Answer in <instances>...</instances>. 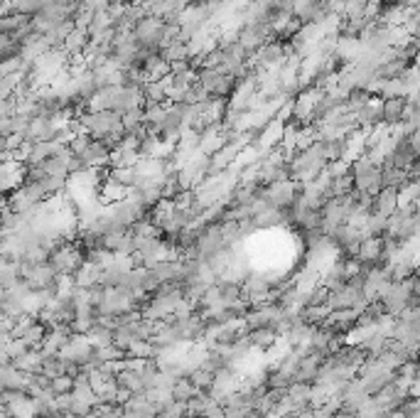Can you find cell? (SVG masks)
<instances>
[{
  "label": "cell",
  "mask_w": 420,
  "mask_h": 418,
  "mask_svg": "<svg viewBox=\"0 0 420 418\" xmlns=\"http://www.w3.org/2000/svg\"><path fill=\"white\" fill-rule=\"evenodd\" d=\"M327 168H329V160L322 150V143L315 141L310 148L297 150L290 158V180H295L300 185H307V182L317 180Z\"/></svg>",
  "instance_id": "obj_1"
},
{
  "label": "cell",
  "mask_w": 420,
  "mask_h": 418,
  "mask_svg": "<svg viewBox=\"0 0 420 418\" xmlns=\"http://www.w3.org/2000/svg\"><path fill=\"white\" fill-rule=\"evenodd\" d=\"M420 234V204H401L388 217L386 239L396 241L399 246H408Z\"/></svg>",
  "instance_id": "obj_2"
},
{
  "label": "cell",
  "mask_w": 420,
  "mask_h": 418,
  "mask_svg": "<svg viewBox=\"0 0 420 418\" xmlns=\"http://www.w3.org/2000/svg\"><path fill=\"white\" fill-rule=\"evenodd\" d=\"M351 175H354L356 192H367L376 197L383 190V165L374 160L369 153H361L359 158L351 160Z\"/></svg>",
  "instance_id": "obj_3"
},
{
  "label": "cell",
  "mask_w": 420,
  "mask_h": 418,
  "mask_svg": "<svg viewBox=\"0 0 420 418\" xmlns=\"http://www.w3.org/2000/svg\"><path fill=\"white\" fill-rule=\"evenodd\" d=\"M81 125H84V133H89L96 141H103L111 133H119L123 128V116H119L116 111H84L79 116Z\"/></svg>",
  "instance_id": "obj_4"
},
{
  "label": "cell",
  "mask_w": 420,
  "mask_h": 418,
  "mask_svg": "<svg viewBox=\"0 0 420 418\" xmlns=\"http://www.w3.org/2000/svg\"><path fill=\"white\" fill-rule=\"evenodd\" d=\"M49 263L57 268L60 276H74L87 263V251H84V246L79 241H62V244L54 246Z\"/></svg>",
  "instance_id": "obj_5"
},
{
  "label": "cell",
  "mask_w": 420,
  "mask_h": 418,
  "mask_svg": "<svg viewBox=\"0 0 420 418\" xmlns=\"http://www.w3.org/2000/svg\"><path fill=\"white\" fill-rule=\"evenodd\" d=\"M20 266V276L25 278L35 290H44L52 288V286H60L62 276L57 273V268L49 263V261H42V263H17Z\"/></svg>",
  "instance_id": "obj_6"
},
{
  "label": "cell",
  "mask_w": 420,
  "mask_h": 418,
  "mask_svg": "<svg viewBox=\"0 0 420 418\" xmlns=\"http://www.w3.org/2000/svg\"><path fill=\"white\" fill-rule=\"evenodd\" d=\"M300 182L295 180H283V182H275L261 190V197L268 202L270 207H278V209H290L295 204L297 195H300Z\"/></svg>",
  "instance_id": "obj_7"
},
{
  "label": "cell",
  "mask_w": 420,
  "mask_h": 418,
  "mask_svg": "<svg viewBox=\"0 0 420 418\" xmlns=\"http://www.w3.org/2000/svg\"><path fill=\"white\" fill-rule=\"evenodd\" d=\"M209 165H211V158L204 155V153L192 155V158L180 168V182H182L184 190H197V187L209 177Z\"/></svg>",
  "instance_id": "obj_8"
},
{
  "label": "cell",
  "mask_w": 420,
  "mask_h": 418,
  "mask_svg": "<svg viewBox=\"0 0 420 418\" xmlns=\"http://www.w3.org/2000/svg\"><path fill=\"white\" fill-rule=\"evenodd\" d=\"M135 40H138L143 47L148 49H157L160 52L162 44H165V20L160 17H152V15H146L143 20L138 22V28L133 30Z\"/></svg>",
  "instance_id": "obj_9"
},
{
  "label": "cell",
  "mask_w": 420,
  "mask_h": 418,
  "mask_svg": "<svg viewBox=\"0 0 420 418\" xmlns=\"http://www.w3.org/2000/svg\"><path fill=\"white\" fill-rule=\"evenodd\" d=\"M197 254H200V259L204 261H211L216 254H221L224 249H229V241L227 236H224V232H221L219 224H214V227H207V232L200 236V241H197Z\"/></svg>",
  "instance_id": "obj_10"
},
{
  "label": "cell",
  "mask_w": 420,
  "mask_h": 418,
  "mask_svg": "<svg viewBox=\"0 0 420 418\" xmlns=\"http://www.w3.org/2000/svg\"><path fill=\"white\" fill-rule=\"evenodd\" d=\"M60 133V125L57 121L49 119V116H35L27 125V133H25V141L27 143H42V141H54Z\"/></svg>",
  "instance_id": "obj_11"
},
{
  "label": "cell",
  "mask_w": 420,
  "mask_h": 418,
  "mask_svg": "<svg viewBox=\"0 0 420 418\" xmlns=\"http://www.w3.org/2000/svg\"><path fill=\"white\" fill-rule=\"evenodd\" d=\"M356 121H359L361 130H374L378 125H383V98L374 96V101H369L364 109L356 111Z\"/></svg>",
  "instance_id": "obj_12"
},
{
  "label": "cell",
  "mask_w": 420,
  "mask_h": 418,
  "mask_svg": "<svg viewBox=\"0 0 420 418\" xmlns=\"http://www.w3.org/2000/svg\"><path fill=\"white\" fill-rule=\"evenodd\" d=\"M125 416L130 418H157V406L148 399V391H140V394H133L130 401L123 406Z\"/></svg>",
  "instance_id": "obj_13"
},
{
  "label": "cell",
  "mask_w": 420,
  "mask_h": 418,
  "mask_svg": "<svg viewBox=\"0 0 420 418\" xmlns=\"http://www.w3.org/2000/svg\"><path fill=\"white\" fill-rule=\"evenodd\" d=\"M0 386H3V391H27V372L17 369L12 362H3Z\"/></svg>",
  "instance_id": "obj_14"
},
{
  "label": "cell",
  "mask_w": 420,
  "mask_h": 418,
  "mask_svg": "<svg viewBox=\"0 0 420 418\" xmlns=\"http://www.w3.org/2000/svg\"><path fill=\"white\" fill-rule=\"evenodd\" d=\"M254 224L259 232L263 229H280L290 224V217H288V209H278V207H265L263 212H259L254 217Z\"/></svg>",
  "instance_id": "obj_15"
},
{
  "label": "cell",
  "mask_w": 420,
  "mask_h": 418,
  "mask_svg": "<svg viewBox=\"0 0 420 418\" xmlns=\"http://www.w3.org/2000/svg\"><path fill=\"white\" fill-rule=\"evenodd\" d=\"M405 109H408V96L383 98V125H388V128L401 125L403 123Z\"/></svg>",
  "instance_id": "obj_16"
},
{
  "label": "cell",
  "mask_w": 420,
  "mask_h": 418,
  "mask_svg": "<svg viewBox=\"0 0 420 418\" xmlns=\"http://www.w3.org/2000/svg\"><path fill=\"white\" fill-rule=\"evenodd\" d=\"M401 207V192L394 187H383L376 197H374V214H381V217H391Z\"/></svg>",
  "instance_id": "obj_17"
},
{
  "label": "cell",
  "mask_w": 420,
  "mask_h": 418,
  "mask_svg": "<svg viewBox=\"0 0 420 418\" xmlns=\"http://www.w3.org/2000/svg\"><path fill=\"white\" fill-rule=\"evenodd\" d=\"M143 71H146L148 82H165L167 76L173 74V64L160 52H155V55L148 57V62L143 64Z\"/></svg>",
  "instance_id": "obj_18"
},
{
  "label": "cell",
  "mask_w": 420,
  "mask_h": 418,
  "mask_svg": "<svg viewBox=\"0 0 420 418\" xmlns=\"http://www.w3.org/2000/svg\"><path fill=\"white\" fill-rule=\"evenodd\" d=\"M101 276H103V268L87 261V263H84V266H81L71 278H74L76 288H94V286L101 283Z\"/></svg>",
  "instance_id": "obj_19"
},
{
  "label": "cell",
  "mask_w": 420,
  "mask_h": 418,
  "mask_svg": "<svg viewBox=\"0 0 420 418\" xmlns=\"http://www.w3.org/2000/svg\"><path fill=\"white\" fill-rule=\"evenodd\" d=\"M248 337H251V342H254V349L265 352V349L275 347L283 335H280L275 327H259V330H248Z\"/></svg>",
  "instance_id": "obj_20"
},
{
  "label": "cell",
  "mask_w": 420,
  "mask_h": 418,
  "mask_svg": "<svg viewBox=\"0 0 420 418\" xmlns=\"http://www.w3.org/2000/svg\"><path fill=\"white\" fill-rule=\"evenodd\" d=\"M125 195H128V187H123L119 180H114V177H106L101 182V187H98V197H101V202L106 207L114 204V202H119V200H123Z\"/></svg>",
  "instance_id": "obj_21"
},
{
  "label": "cell",
  "mask_w": 420,
  "mask_h": 418,
  "mask_svg": "<svg viewBox=\"0 0 420 418\" xmlns=\"http://www.w3.org/2000/svg\"><path fill=\"white\" fill-rule=\"evenodd\" d=\"M356 192V185H354V175H351V168L347 170L344 175H337L332 177L329 182V197H349Z\"/></svg>",
  "instance_id": "obj_22"
},
{
  "label": "cell",
  "mask_w": 420,
  "mask_h": 418,
  "mask_svg": "<svg viewBox=\"0 0 420 418\" xmlns=\"http://www.w3.org/2000/svg\"><path fill=\"white\" fill-rule=\"evenodd\" d=\"M76 30V25H74V20H69V22H60V25H54L49 33H44V37H47V42H49V47L52 49H64V42H67V37H69L71 33Z\"/></svg>",
  "instance_id": "obj_23"
},
{
  "label": "cell",
  "mask_w": 420,
  "mask_h": 418,
  "mask_svg": "<svg viewBox=\"0 0 420 418\" xmlns=\"http://www.w3.org/2000/svg\"><path fill=\"white\" fill-rule=\"evenodd\" d=\"M89 42H91V35H89V30H79L76 28L74 33L67 37L64 42V49L69 52L71 57H84V52H87Z\"/></svg>",
  "instance_id": "obj_24"
},
{
  "label": "cell",
  "mask_w": 420,
  "mask_h": 418,
  "mask_svg": "<svg viewBox=\"0 0 420 418\" xmlns=\"http://www.w3.org/2000/svg\"><path fill=\"white\" fill-rule=\"evenodd\" d=\"M47 332H49V327L44 325V322L37 317V320H35L33 325L27 327L25 335H22L20 340H22V342H25L30 349H40V347H42V342H44V337H47Z\"/></svg>",
  "instance_id": "obj_25"
},
{
  "label": "cell",
  "mask_w": 420,
  "mask_h": 418,
  "mask_svg": "<svg viewBox=\"0 0 420 418\" xmlns=\"http://www.w3.org/2000/svg\"><path fill=\"white\" fill-rule=\"evenodd\" d=\"M33 22L30 15H22V12H10V15H3L0 20V35H12L15 37L22 28H27Z\"/></svg>",
  "instance_id": "obj_26"
},
{
  "label": "cell",
  "mask_w": 420,
  "mask_h": 418,
  "mask_svg": "<svg viewBox=\"0 0 420 418\" xmlns=\"http://www.w3.org/2000/svg\"><path fill=\"white\" fill-rule=\"evenodd\" d=\"M410 182V170L403 168H386L383 165V187H394V190H403Z\"/></svg>",
  "instance_id": "obj_27"
},
{
  "label": "cell",
  "mask_w": 420,
  "mask_h": 418,
  "mask_svg": "<svg viewBox=\"0 0 420 418\" xmlns=\"http://www.w3.org/2000/svg\"><path fill=\"white\" fill-rule=\"evenodd\" d=\"M219 290H221V303L224 305H231V303H236V300L243 298V283L219 278Z\"/></svg>",
  "instance_id": "obj_28"
},
{
  "label": "cell",
  "mask_w": 420,
  "mask_h": 418,
  "mask_svg": "<svg viewBox=\"0 0 420 418\" xmlns=\"http://www.w3.org/2000/svg\"><path fill=\"white\" fill-rule=\"evenodd\" d=\"M67 367H69V362H67L62 354H52V357H44V367H42V374L49 376V379H57V376H64L67 374Z\"/></svg>",
  "instance_id": "obj_29"
},
{
  "label": "cell",
  "mask_w": 420,
  "mask_h": 418,
  "mask_svg": "<svg viewBox=\"0 0 420 418\" xmlns=\"http://www.w3.org/2000/svg\"><path fill=\"white\" fill-rule=\"evenodd\" d=\"M160 55L165 57L170 64H175V62L189 60V47H187V42H182V40H175V42H170L167 47L160 49Z\"/></svg>",
  "instance_id": "obj_30"
},
{
  "label": "cell",
  "mask_w": 420,
  "mask_h": 418,
  "mask_svg": "<svg viewBox=\"0 0 420 418\" xmlns=\"http://www.w3.org/2000/svg\"><path fill=\"white\" fill-rule=\"evenodd\" d=\"M116 384L123 386V389L133 391V394H140V391H146V384H143V376L140 372H133V369H123L119 376H116Z\"/></svg>",
  "instance_id": "obj_31"
},
{
  "label": "cell",
  "mask_w": 420,
  "mask_h": 418,
  "mask_svg": "<svg viewBox=\"0 0 420 418\" xmlns=\"http://www.w3.org/2000/svg\"><path fill=\"white\" fill-rule=\"evenodd\" d=\"M173 394H175V401H182V403H189L192 399H197L202 394L197 386L192 384L189 379H180L177 384H175V389H173Z\"/></svg>",
  "instance_id": "obj_32"
},
{
  "label": "cell",
  "mask_w": 420,
  "mask_h": 418,
  "mask_svg": "<svg viewBox=\"0 0 420 418\" xmlns=\"http://www.w3.org/2000/svg\"><path fill=\"white\" fill-rule=\"evenodd\" d=\"M369 101H374V94L369 89H354V92L347 96V106H349L351 114H356L359 109H364Z\"/></svg>",
  "instance_id": "obj_33"
},
{
  "label": "cell",
  "mask_w": 420,
  "mask_h": 418,
  "mask_svg": "<svg viewBox=\"0 0 420 418\" xmlns=\"http://www.w3.org/2000/svg\"><path fill=\"white\" fill-rule=\"evenodd\" d=\"M214 376L216 374H211V372H207V369H202V367H200V369L189 376V381H192V384L197 386L200 391H204V394H207V391L211 389V384H214Z\"/></svg>",
  "instance_id": "obj_34"
},
{
  "label": "cell",
  "mask_w": 420,
  "mask_h": 418,
  "mask_svg": "<svg viewBox=\"0 0 420 418\" xmlns=\"http://www.w3.org/2000/svg\"><path fill=\"white\" fill-rule=\"evenodd\" d=\"M187 403L182 401H173L167 403L165 408H160V413H157V418H187Z\"/></svg>",
  "instance_id": "obj_35"
},
{
  "label": "cell",
  "mask_w": 420,
  "mask_h": 418,
  "mask_svg": "<svg viewBox=\"0 0 420 418\" xmlns=\"http://www.w3.org/2000/svg\"><path fill=\"white\" fill-rule=\"evenodd\" d=\"M401 79H403L408 96L415 92H420V67H410V69H405V74L401 76Z\"/></svg>",
  "instance_id": "obj_36"
},
{
  "label": "cell",
  "mask_w": 420,
  "mask_h": 418,
  "mask_svg": "<svg viewBox=\"0 0 420 418\" xmlns=\"http://www.w3.org/2000/svg\"><path fill=\"white\" fill-rule=\"evenodd\" d=\"M94 17H96V10H91V8H87V6H81L79 12L74 15V25L79 30H89V28H91Z\"/></svg>",
  "instance_id": "obj_37"
},
{
  "label": "cell",
  "mask_w": 420,
  "mask_h": 418,
  "mask_svg": "<svg viewBox=\"0 0 420 418\" xmlns=\"http://www.w3.org/2000/svg\"><path fill=\"white\" fill-rule=\"evenodd\" d=\"M91 141H94V138L89 136V133H76V136L71 138L69 148L74 150V155H81V153H84L89 146H91Z\"/></svg>",
  "instance_id": "obj_38"
},
{
  "label": "cell",
  "mask_w": 420,
  "mask_h": 418,
  "mask_svg": "<svg viewBox=\"0 0 420 418\" xmlns=\"http://www.w3.org/2000/svg\"><path fill=\"white\" fill-rule=\"evenodd\" d=\"M52 389L54 394H71V391H74V379H71L69 374L57 376V379L52 381Z\"/></svg>",
  "instance_id": "obj_39"
},
{
  "label": "cell",
  "mask_w": 420,
  "mask_h": 418,
  "mask_svg": "<svg viewBox=\"0 0 420 418\" xmlns=\"http://www.w3.org/2000/svg\"><path fill=\"white\" fill-rule=\"evenodd\" d=\"M408 143H410V148L415 150V155L420 158V128L410 133V136H408Z\"/></svg>",
  "instance_id": "obj_40"
},
{
  "label": "cell",
  "mask_w": 420,
  "mask_h": 418,
  "mask_svg": "<svg viewBox=\"0 0 420 418\" xmlns=\"http://www.w3.org/2000/svg\"><path fill=\"white\" fill-rule=\"evenodd\" d=\"M396 3H401L403 8H415V3H418V0H396Z\"/></svg>",
  "instance_id": "obj_41"
},
{
  "label": "cell",
  "mask_w": 420,
  "mask_h": 418,
  "mask_svg": "<svg viewBox=\"0 0 420 418\" xmlns=\"http://www.w3.org/2000/svg\"><path fill=\"white\" fill-rule=\"evenodd\" d=\"M415 67H420V55H418V62H415Z\"/></svg>",
  "instance_id": "obj_42"
}]
</instances>
